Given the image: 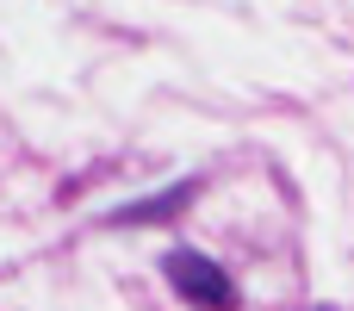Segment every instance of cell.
<instances>
[{
  "label": "cell",
  "instance_id": "cell-1",
  "mask_svg": "<svg viewBox=\"0 0 354 311\" xmlns=\"http://www.w3.org/2000/svg\"><path fill=\"white\" fill-rule=\"evenodd\" d=\"M162 274H168V287L187 299L193 311H236V281L212 262V256H199V249H168V262H162Z\"/></svg>",
  "mask_w": 354,
  "mask_h": 311
},
{
  "label": "cell",
  "instance_id": "cell-2",
  "mask_svg": "<svg viewBox=\"0 0 354 311\" xmlns=\"http://www.w3.org/2000/svg\"><path fill=\"white\" fill-rule=\"evenodd\" d=\"M187 199H193V187H174V193H162V199H149V206H131V212H118L112 224H137V218H162V212L187 206Z\"/></svg>",
  "mask_w": 354,
  "mask_h": 311
}]
</instances>
